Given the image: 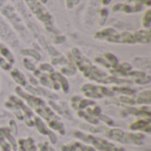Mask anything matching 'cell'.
<instances>
[{"label":"cell","instance_id":"6da1fadb","mask_svg":"<svg viewBox=\"0 0 151 151\" xmlns=\"http://www.w3.org/2000/svg\"><path fill=\"white\" fill-rule=\"evenodd\" d=\"M116 34L117 33H116V31L114 29H112V28H105L103 31L96 33V37H97V38H104V37H107L108 38V37H110L111 35H116Z\"/></svg>","mask_w":151,"mask_h":151},{"label":"cell","instance_id":"7a4b0ae2","mask_svg":"<svg viewBox=\"0 0 151 151\" xmlns=\"http://www.w3.org/2000/svg\"><path fill=\"white\" fill-rule=\"evenodd\" d=\"M151 20V12L150 10H148L143 17V26L145 27H150Z\"/></svg>","mask_w":151,"mask_h":151},{"label":"cell","instance_id":"3957f363","mask_svg":"<svg viewBox=\"0 0 151 151\" xmlns=\"http://www.w3.org/2000/svg\"><path fill=\"white\" fill-rule=\"evenodd\" d=\"M22 53L23 54H26V55H31L33 56L36 59H40V55L38 54V52H36L35 50H22Z\"/></svg>","mask_w":151,"mask_h":151},{"label":"cell","instance_id":"277c9868","mask_svg":"<svg viewBox=\"0 0 151 151\" xmlns=\"http://www.w3.org/2000/svg\"><path fill=\"white\" fill-rule=\"evenodd\" d=\"M27 25H28V27H30V29H31V31H32L33 35H34L35 37H38V35H39V29H38V27H37L34 23H30V22H28V23H27Z\"/></svg>","mask_w":151,"mask_h":151},{"label":"cell","instance_id":"5b68a950","mask_svg":"<svg viewBox=\"0 0 151 151\" xmlns=\"http://www.w3.org/2000/svg\"><path fill=\"white\" fill-rule=\"evenodd\" d=\"M38 40H39V43H40V45H41L42 48H44V49H47V48H48V46H47V42H46L45 38H44L43 36H40V37L38 38Z\"/></svg>","mask_w":151,"mask_h":151},{"label":"cell","instance_id":"8992f818","mask_svg":"<svg viewBox=\"0 0 151 151\" xmlns=\"http://www.w3.org/2000/svg\"><path fill=\"white\" fill-rule=\"evenodd\" d=\"M65 41V36H56L54 38V42L55 43H62Z\"/></svg>","mask_w":151,"mask_h":151},{"label":"cell","instance_id":"52a82bcc","mask_svg":"<svg viewBox=\"0 0 151 151\" xmlns=\"http://www.w3.org/2000/svg\"><path fill=\"white\" fill-rule=\"evenodd\" d=\"M48 50H49V52H50L51 55H57V54H58V51H57L53 47H48Z\"/></svg>","mask_w":151,"mask_h":151},{"label":"cell","instance_id":"ba28073f","mask_svg":"<svg viewBox=\"0 0 151 151\" xmlns=\"http://www.w3.org/2000/svg\"><path fill=\"white\" fill-rule=\"evenodd\" d=\"M111 1V0H102V3H103V4L106 5V4H108Z\"/></svg>","mask_w":151,"mask_h":151},{"label":"cell","instance_id":"9c48e42d","mask_svg":"<svg viewBox=\"0 0 151 151\" xmlns=\"http://www.w3.org/2000/svg\"><path fill=\"white\" fill-rule=\"evenodd\" d=\"M40 1H41V2H42V4H45V3L47 2V0H40Z\"/></svg>","mask_w":151,"mask_h":151}]
</instances>
